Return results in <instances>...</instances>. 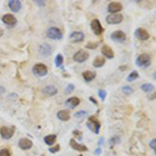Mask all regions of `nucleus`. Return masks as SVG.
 Segmentation results:
<instances>
[{
	"mask_svg": "<svg viewBox=\"0 0 156 156\" xmlns=\"http://www.w3.org/2000/svg\"><path fill=\"white\" fill-rule=\"evenodd\" d=\"M136 64L141 68L149 67L151 64V57H150V55L147 54V53H143V54L139 55L137 58H136Z\"/></svg>",
	"mask_w": 156,
	"mask_h": 156,
	"instance_id": "obj_1",
	"label": "nucleus"
},
{
	"mask_svg": "<svg viewBox=\"0 0 156 156\" xmlns=\"http://www.w3.org/2000/svg\"><path fill=\"white\" fill-rule=\"evenodd\" d=\"M32 73H33L35 76L43 77V76H45V75H47L48 68L46 67L44 64H37L32 68Z\"/></svg>",
	"mask_w": 156,
	"mask_h": 156,
	"instance_id": "obj_2",
	"label": "nucleus"
},
{
	"mask_svg": "<svg viewBox=\"0 0 156 156\" xmlns=\"http://www.w3.org/2000/svg\"><path fill=\"white\" fill-rule=\"evenodd\" d=\"M87 127H89L93 132L98 134L99 133L100 127H101V124H100V122L98 121L95 116H89V121H87Z\"/></svg>",
	"mask_w": 156,
	"mask_h": 156,
	"instance_id": "obj_3",
	"label": "nucleus"
},
{
	"mask_svg": "<svg viewBox=\"0 0 156 156\" xmlns=\"http://www.w3.org/2000/svg\"><path fill=\"white\" fill-rule=\"evenodd\" d=\"M47 37L51 40H60L62 37V33L58 28L56 27H50L47 30Z\"/></svg>",
	"mask_w": 156,
	"mask_h": 156,
	"instance_id": "obj_4",
	"label": "nucleus"
},
{
	"mask_svg": "<svg viewBox=\"0 0 156 156\" xmlns=\"http://www.w3.org/2000/svg\"><path fill=\"white\" fill-rule=\"evenodd\" d=\"M15 132V127H1L0 128V134L4 139H10Z\"/></svg>",
	"mask_w": 156,
	"mask_h": 156,
	"instance_id": "obj_5",
	"label": "nucleus"
},
{
	"mask_svg": "<svg viewBox=\"0 0 156 156\" xmlns=\"http://www.w3.org/2000/svg\"><path fill=\"white\" fill-rule=\"evenodd\" d=\"M89 57V54L87 51H84V50H79L78 52H76L73 56L75 62H83L87 60Z\"/></svg>",
	"mask_w": 156,
	"mask_h": 156,
	"instance_id": "obj_6",
	"label": "nucleus"
},
{
	"mask_svg": "<svg viewBox=\"0 0 156 156\" xmlns=\"http://www.w3.org/2000/svg\"><path fill=\"white\" fill-rule=\"evenodd\" d=\"M123 18L121 14H112L106 17V22L108 24H119L123 21Z\"/></svg>",
	"mask_w": 156,
	"mask_h": 156,
	"instance_id": "obj_7",
	"label": "nucleus"
},
{
	"mask_svg": "<svg viewBox=\"0 0 156 156\" xmlns=\"http://www.w3.org/2000/svg\"><path fill=\"white\" fill-rule=\"evenodd\" d=\"M112 40L114 41V42L123 43L126 40V35L122 30H116V31H114L112 33Z\"/></svg>",
	"mask_w": 156,
	"mask_h": 156,
	"instance_id": "obj_8",
	"label": "nucleus"
},
{
	"mask_svg": "<svg viewBox=\"0 0 156 156\" xmlns=\"http://www.w3.org/2000/svg\"><path fill=\"white\" fill-rule=\"evenodd\" d=\"M91 26H92V30L94 31L95 35H100L103 32V27L101 26V24H100L99 20H97V19H95V20L92 21V23H91Z\"/></svg>",
	"mask_w": 156,
	"mask_h": 156,
	"instance_id": "obj_9",
	"label": "nucleus"
},
{
	"mask_svg": "<svg viewBox=\"0 0 156 156\" xmlns=\"http://www.w3.org/2000/svg\"><path fill=\"white\" fill-rule=\"evenodd\" d=\"M83 39H84V35H83V32H81V31H74L70 35V41L72 43L82 42Z\"/></svg>",
	"mask_w": 156,
	"mask_h": 156,
	"instance_id": "obj_10",
	"label": "nucleus"
},
{
	"mask_svg": "<svg viewBox=\"0 0 156 156\" xmlns=\"http://www.w3.org/2000/svg\"><path fill=\"white\" fill-rule=\"evenodd\" d=\"M2 22L6 25H10V26H14L17 23V19L14 15H10V14H5L2 17Z\"/></svg>",
	"mask_w": 156,
	"mask_h": 156,
	"instance_id": "obj_11",
	"label": "nucleus"
},
{
	"mask_svg": "<svg viewBox=\"0 0 156 156\" xmlns=\"http://www.w3.org/2000/svg\"><path fill=\"white\" fill-rule=\"evenodd\" d=\"M135 37L141 41H146L150 37V35H149L148 31L145 30L144 28H137L135 30Z\"/></svg>",
	"mask_w": 156,
	"mask_h": 156,
	"instance_id": "obj_12",
	"label": "nucleus"
},
{
	"mask_svg": "<svg viewBox=\"0 0 156 156\" xmlns=\"http://www.w3.org/2000/svg\"><path fill=\"white\" fill-rule=\"evenodd\" d=\"M123 10V5L120 2H110L108 4V12H112V14H116V12H121Z\"/></svg>",
	"mask_w": 156,
	"mask_h": 156,
	"instance_id": "obj_13",
	"label": "nucleus"
},
{
	"mask_svg": "<svg viewBox=\"0 0 156 156\" xmlns=\"http://www.w3.org/2000/svg\"><path fill=\"white\" fill-rule=\"evenodd\" d=\"M39 51H40V54L42 55V56H49V55L52 53V48L50 45L43 44V45H41Z\"/></svg>",
	"mask_w": 156,
	"mask_h": 156,
	"instance_id": "obj_14",
	"label": "nucleus"
},
{
	"mask_svg": "<svg viewBox=\"0 0 156 156\" xmlns=\"http://www.w3.org/2000/svg\"><path fill=\"white\" fill-rule=\"evenodd\" d=\"M70 145H71V147H72L74 150H77V151H80V152H85L87 151V147L84 146V145H80L78 144L76 141H75L74 139H72L71 141H70Z\"/></svg>",
	"mask_w": 156,
	"mask_h": 156,
	"instance_id": "obj_15",
	"label": "nucleus"
},
{
	"mask_svg": "<svg viewBox=\"0 0 156 156\" xmlns=\"http://www.w3.org/2000/svg\"><path fill=\"white\" fill-rule=\"evenodd\" d=\"M8 6H10V8L12 12H17L21 10L22 3H21V1H19V0H10V2H8Z\"/></svg>",
	"mask_w": 156,
	"mask_h": 156,
	"instance_id": "obj_16",
	"label": "nucleus"
},
{
	"mask_svg": "<svg viewBox=\"0 0 156 156\" xmlns=\"http://www.w3.org/2000/svg\"><path fill=\"white\" fill-rule=\"evenodd\" d=\"M43 93L46 94L47 96H54V95L57 94V89L56 87L50 84V85H47V87H45L43 89Z\"/></svg>",
	"mask_w": 156,
	"mask_h": 156,
	"instance_id": "obj_17",
	"label": "nucleus"
},
{
	"mask_svg": "<svg viewBox=\"0 0 156 156\" xmlns=\"http://www.w3.org/2000/svg\"><path fill=\"white\" fill-rule=\"evenodd\" d=\"M80 103V100L77 97H71L66 101V105L69 106L70 108H75L76 106H78Z\"/></svg>",
	"mask_w": 156,
	"mask_h": 156,
	"instance_id": "obj_18",
	"label": "nucleus"
},
{
	"mask_svg": "<svg viewBox=\"0 0 156 156\" xmlns=\"http://www.w3.org/2000/svg\"><path fill=\"white\" fill-rule=\"evenodd\" d=\"M19 147L23 150H27L32 147V141L28 139H21L19 141Z\"/></svg>",
	"mask_w": 156,
	"mask_h": 156,
	"instance_id": "obj_19",
	"label": "nucleus"
},
{
	"mask_svg": "<svg viewBox=\"0 0 156 156\" xmlns=\"http://www.w3.org/2000/svg\"><path fill=\"white\" fill-rule=\"evenodd\" d=\"M102 54H103L105 57H107V58H114V57L112 49L109 47V46H107V45H105V46L102 47Z\"/></svg>",
	"mask_w": 156,
	"mask_h": 156,
	"instance_id": "obj_20",
	"label": "nucleus"
},
{
	"mask_svg": "<svg viewBox=\"0 0 156 156\" xmlns=\"http://www.w3.org/2000/svg\"><path fill=\"white\" fill-rule=\"evenodd\" d=\"M82 76H83V79L85 80V81L89 82L96 77V74H95L94 72H92V71H85V72L82 73Z\"/></svg>",
	"mask_w": 156,
	"mask_h": 156,
	"instance_id": "obj_21",
	"label": "nucleus"
},
{
	"mask_svg": "<svg viewBox=\"0 0 156 156\" xmlns=\"http://www.w3.org/2000/svg\"><path fill=\"white\" fill-rule=\"evenodd\" d=\"M57 118L62 121H68L70 119V114L68 110H60L57 112Z\"/></svg>",
	"mask_w": 156,
	"mask_h": 156,
	"instance_id": "obj_22",
	"label": "nucleus"
},
{
	"mask_svg": "<svg viewBox=\"0 0 156 156\" xmlns=\"http://www.w3.org/2000/svg\"><path fill=\"white\" fill-rule=\"evenodd\" d=\"M44 141H45V143H46L47 145L51 146V145L54 144L55 141H56V135H55V134H50V135L45 136Z\"/></svg>",
	"mask_w": 156,
	"mask_h": 156,
	"instance_id": "obj_23",
	"label": "nucleus"
},
{
	"mask_svg": "<svg viewBox=\"0 0 156 156\" xmlns=\"http://www.w3.org/2000/svg\"><path fill=\"white\" fill-rule=\"evenodd\" d=\"M104 64H105V58H104V57H102V56H97L96 60H95L94 62H93L94 67H96V68L102 67Z\"/></svg>",
	"mask_w": 156,
	"mask_h": 156,
	"instance_id": "obj_24",
	"label": "nucleus"
},
{
	"mask_svg": "<svg viewBox=\"0 0 156 156\" xmlns=\"http://www.w3.org/2000/svg\"><path fill=\"white\" fill-rule=\"evenodd\" d=\"M141 89L146 93H150L152 91H154V85L151 83H145L141 87Z\"/></svg>",
	"mask_w": 156,
	"mask_h": 156,
	"instance_id": "obj_25",
	"label": "nucleus"
},
{
	"mask_svg": "<svg viewBox=\"0 0 156 156\" xmlns=\"http://www.w3.org/2000/svg\"><path fill=\"white\" fill-rule=\"evenodd\" d=\"M62 64H64V56L62 54H57L56 57H55V64H56V67L62 68Z\"/></svg>",
	"mask_w": 156,
	"mask_h": 156,
	"instance_id": "obj_26",
	"label": "nucleus"
},
{
	"mask_svg": "<svg viewBox=\"0 0 156 156\" xmlns=\"http://www.w3.org/2000/svg\"><path fill=\"white\" fill-rule=\"evenodd\" d=\"M137 78H139V73L136 72V71H132V72L128 75V77H127V81L131 82V81H133V80L137 79Z\"/></svg>",
	"mask_w": 156,
	"mask_h": 156,
	"instance_id": "obj_27",
	"label": "nucleus"
},
{
	"mask_svg": "<svg viewBox=\"0 0 156 156\" xmlns=\"http://www.w3.org/2000/svg\"><path fill=\"white\" fill-rule=\"evenodd\" d=\"M122 91L124 93H127V94H131V93H133V89L132 87H122Z\"/></svg>",
	"mask_w": 156,
	"mask_h": 156,
	"instance_id": "obj_28",
	"label": "nucleus"
},
{
	"mask_svg": "<svg viewBox=\"0 0 156 156\" xmlns=\"http://www.w3.org/2000/svg\"><path fill=\"white\" fill-rule=\"evenodd\" d=\"M120 141V139L119 137H116V136H114V137H112L110 141H109V144H110V146H114V145H116V144H118Z\"/></svg>",
	"mask_w": 156,
	"mask_h": 156,
	"instance_id": "obj_29",
	"label": "nucleus"
},
{
	"mask_svg": "<svg viewBox=\"0 0 156 156\" xmlns=\"http://www.w3.org/2000/svg\"><path fill=\"white\" fill-rule=\"evenodd\" d=\"M0 156H10V152L8 149H2L0 151Z\"/></svg>",
	"mask_w": 156,
	"mask_h": 156,
	"instance_id": "obj_30",
	"label": "nucleus"
},
{
	"mask_svg": "<svg viewBox=\"0 0 156 156\" xmlns=\"http://www.w3.org/2000/svg\"><path fill=\"white\" fill-rule=\"evenodd\" d=\"M99 97L101 98L102 101H104V100H105V98H106V92H105L104 89H100V91H99Z\"/></svg>",
	"mask_w": 156,
	"mask_h": 156,
	"instance_id": "obj_31",
	"label": "nucleus"
},
{
	"mask_svg": "<svg viewBox=\"0 0 156 156\" xmlns=\"http://www.w3.org/2000/svg\"><path fill=\"white\" fill-rule=\"evenodd\" d=\"M97 46H98V43H93V42H89V44L87 45V48H89V49H94V48H96Z\"/></svg>",
	"mask_w": 156,
	"mask_h": 156,
	"instance_id": "obj_32",
	"label": "nucleus"
},
{
	"mask_svg": "<svg viewBox=\"0 0 156 156\" xmlns=\"http://www.w3.org/2000/svg\"><path fill=\"white\" fill-rule=\"evenodd\" d=\"M87 112H78L75 114V118H82V116H87Z\"/></svg>",
	"mask_w": 156,
	"mask_h": 156,
	"instance_id": "obj_33",
	"label": "nucleus"
},
{
	"mask_svg": "<svg viewBox=\"0 0 156 156\" xmlns=\"http://www.w3.org/2000/svg\"><path fill=\"white\" fill-rule=\"evenodd\" d=\"M58 150H60V145H56V146L52 147V148L49 149V151L51 152V153H56Z\"/></svg>",
	"mask_w": 156,
	"mask_h": 156,
	"instance_id": "obj_34",
	"label": "nucleus"
},
{
	"mask_svg": "<svg viewBox=\"0 0 156 156\" xmlns=\"http://www.w3.org/2000/svg\"><path fill=\"white\" fill-rule=\"evenodd\" d=\"M73 89H74V84H69L66 89V93H71Z\"/></svg>",
	"mask_w": 156,
	"mask_h": 156,
	"instance_id": "obj_35",
	"label": "nucleus"
},
{
	"mask_svg": "<svg viewBox=\"0 0 156 156\" xmlns=\"http://www.w3.org/2000/svg\"><path fill=\"white\" fill-rule=\"evenodd\" d=\"M155 143H156L155 139H153V141H152L151 143H150V147H151L152 150H153L154 152H155V150H156V149H155Z\"/></svg>",
	"mask_w": 156,
	"mask_h": 156,
	"instance_id": "obj_36",
	"label": "nucleus"
},
{
	"mask_svg": "<svg viewBox=\"0 0 156 156\" xmlns=\"http://www.w3.org/2000/svg\"><path fill=\"white\" fill-rule=\"evenodd\" d=\"M73 134H74V135H78L80 139H81V132H80L79 130H74V131H73Z\"/></svg>",
	"mask_w": 156,
	"mask_h": 156,
	"instance_id": "obj_37",
	"label": "nucleus"
},
{
	"mask_svg": "<svg viewBox=\"0 0 156 156\" xmlns=\"http://www.w3.org/2000/svg\"><path fill=\"white\" fill-rule=\"evenodd\" d=\"M4 87H0V94H2V93H4Z\"/></svg>",
	"mask_w": 156,
	"mask_h": 156,
	"instance_id": "obj_38",
	"label": "nucleus"
},
{
	"mask_svg": "<svg viewBox=\"0 0 156 156\" xmlns=\"http://www.w3.org/2000/svg\"><path fill=\"white\" fill-rule=\"evenodd\" d=\"M89 100H91V101H92V102H94L95 104H97V101L94 99V98H93V97H91V98H89Z\"/></svg>",
	"mask_w": 156,
	"mask_h": 156,
	"instance_id": "obj_39",
	"label": "nucleus"
},
{
	"mask_svg": "<svg viewBox=\"0 0 156 156\" xmlns=\"http://www.w3.org/2000/svg\"><path fill=\"white\" fill-rule=\"evenodd\" d=\"M103 141H104V139H103V137H102V139H100V141H99V145L103 144Z\"/></svg>",
	"mask_w": 156,
	"mask_h": 156,
	"instance_id": "obj_40",
	"label": "nucleus"
},
{
	"mask_svg": "<svg viewBox=\"0 0 156 156\" xmlns=\"http://www.w3.org/2000/svg\"><path fill=\"white\" fill-rule=\"evenodd\" d=\"M2 35H3V30H2V29H0V37H1Z\"/></svg>",
	"mask_w": 156,
	"mask_h": 156,
	"instance_id": "obj_41",
	"label": "nucleus"
},
{
	"mask_svg": "<svg viewBox=\"0 0 156 156\" xmlns=\"http://www.w3.org/2000/svg\"><path fill=\"white\" fill-rule=\"evenodd\" d=\"M100 153V149H97V151H96V154H99Z\"/></svg>",
	"mask_w": 156,
	"mask_h": 156,
	"instance_id": "obj_42",
	"label": "nucleus"
},
{
	"mask_svg": "<svg viewBox=\"0 0 156 156\" xmlns=\"http://www.w3.org/2000/svg\"><path fill=\"white\" fill-rule=\"evenodd\" d=\"M78 156H82V155H78Z\"/></svg>",
	"mask_w": 156,
	"mask_h": 156,
	"instance_id": "obj_43",
	"label": "nucleus"
}]
</instances>
